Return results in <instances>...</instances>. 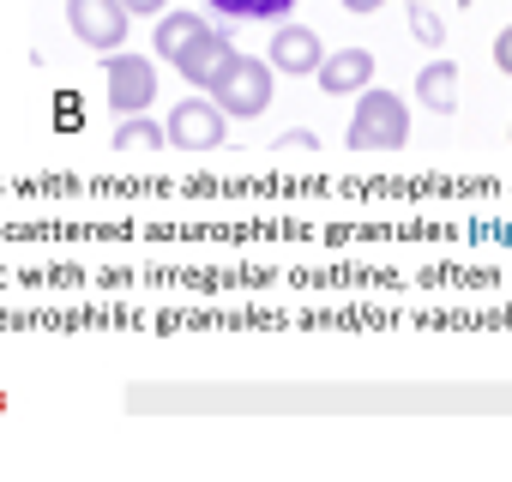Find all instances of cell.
I'll return each instance as SVG.
<instances>
[{
	"label": "cell",
	"instance_id": "obj_4",
	"mask_svg": "<svg viewBox=\"0 0 512 482\" xmlns=\"http://www.w3.org/2000/svg\"><path fill=\"white\" fill-rule=\"evenodd\" d=\"M103 79H109V109H115V115H139V109H151V97H157V67H151L145 55H115V49H109Z\"/></svg>",
	"mask_w": 512,
	"mask_h": 482
},
{
	"label": "cell",
	"instance_id": "obj_10",
	"mask_svg": "<svg viewBox=\"0 0 512 482\" xmlns=\"http://www.w3.org/2000/svg\"><path fill=\"white\" fill-rule=\"evenodd\" d=\"M115 145L121 151H157V145H169V133L139 109V115H121V127H115Z\"/></svg>",
	"mask_w": 512,
	"mask_h": 482
},
{
	"label": "cell",
	"instance_id": "obj_16",
	"mask_svg": "<svg viewBox=\"0 0 512 482\" xmlns=\"http://www.w3.org/2000/svg\"><path fill=\"white\" fill-rule=\"evenodd\" d=\"M121 7H127V13H139V19H145V13L157 19V13H169V0H121Z\"/></svg>",
	"mask_w": 512,
	"mask_h": 482
},
{
	"label": "cell",
	"instance_id": "obj_17",
	"mask_svg": "<svg viewBox=\"0 0 512 482\" xmlns=\"http://www.w3.org/2000/svg\"><path fill=\"white\" fill-rule=\"evenodd\" d=\"M344 7H350V13H380L386 0H344Z\"/></svg>",
	"mask_w": 512,
	"mask_h": 482
},
{
	"label": "cell",
	"instance_id": "obj_3",
	"mask_svg": "<svg viewBox=\"0 0 512 482\" xmlns=\"http://www.w3.org/2000/svg\"><path fill=\"white\" fill-rule=\"evenodd\" d=\"M163 133H169V145H175V151H217V145H223V133H229V115H223L211 97H187V103H175V109H169Z\"/></svg>",
	"mask_w": 512,
	"mask_h": 482
},
{
	"label": "cell",
	"instance_id": "obj_15",
	"mask_svg": "<svg viewBox=\"0 0 512 482\" xmlns=\"http://www.w3.org/2000/svg\"><path fill=\"white\" fill-rule=\"evenodd\" d=\"M494 67H500V73H512V25L494 37Z\"/></svg>",
	"mask_w": 512,
	"mask_h": 482
},
{
	"label": "cell",
	"instance_id": "obj_2",
	"mask_svg": "<svg viewBox=\"0 0 512 482\" xmlns=\"http://www.w3.org/2000/svg\"><path fill=\"white\" fill-rule=\"evenodd\" d=\"M272 79H278L272 61H253V55L235 49V61L211 79L205 97H211L229 121H253V115H266V109H272Z\"/></svg>",
	"mask_w": 512,
	"mask_h": 482
},
{
	"label": "cell",
	"instance_id": "obj_18",
	"mask_svg": "<svg viewBox=\"0 0 512 482\" xmlns=\"http://www.w3.org/2000/svg\"><path fill=\"white\" fill-rule=\"evenodd\" d=\"M458 7H476V0H458Z\"/></svg>",
	"mask_w": 512,
	"mask_h": 482
},
{
	"label": "cell",
	"instance_id": "obj_11",
	"mask_svg": "<svg viewBox=\"0 0 512 482\" xmlns=\"http://www.w3.org/2000/svg\"><path fill=\"white\" fill-rule=\"evenodd\" d=\"M290 7H296V0H211V13H223V19H260V25H278Z\"/></svg>",
	"mask_w": 512,
	"mask_h": 482
},
{
	"label": "cell",
	"instance_id": "obj_19",
	"mask_svg": "<svg viewBox=\"0 0 512 482\" xmlns=\"http://www.w3.org/2000/svg\"><path fill=\"white\" fill-rule=\"evenodd\" d=\"M404 7H410V0H404Z\"/></svg>",
	"mask_w": 512,
	"mask_h": 482
},
{
	"label": "cell",
	"instance_id": "obj_6",
	"mask_svg": "<svg viewBox=\"0 0 512 482\" xmlns=\"http://www.w3.org/2000/svg\"><path fill=\"white\" fill-rule=\"evenodd\" d=\"M229 61H235V43H229L223 31H211V25H199V31H193V37H187V43L175 49V61H169V67H175V73H181L187 85L211 91V79H217V73H223Z\"/></svg>",
	"mask_w": 512,
	"mask_h": 482
},
{
	"label": "cell",
	"instance_id": "obj_12",
	"mask_svg": "<svg viewBox=\"0 0 512 482\" xmlns=\"http://www.w3.org/2000/svg\"><path fill=\"white\" fill-rule=\"evenodd\" d=\"M199 25H205L199 13H157V55H163V61H175V49H181Z\"/></svg>",
	"mask_w": 512,
	"mask_h": 482
},
{
	"label": "cell",
	"instance_id": "obj_1",
	"mask_svg": "<svg viewBox=\"0 0 512 482\" xmlns=\"http://www.w3.org/2000/svg\"><path fill=\"white\" fill-rule=\"evenodd\" d=\"M344 139H350V151H398V145H410V109H404V97L362 85Z\"/></svg>",
	"mask_w": 512,
	"mask_h": 482
},
{
	"label": "cell",
	"instance_id": "obj_8",
	"mask_svg": "<svg viewBox=\"0 0 512 482\" xmlns=\"http://www.w3.org/2000/svg\"><path fill=\"white\" fill-rule=\"evenodd\" d=\"M314 79H320V91H326V97H356L362 85H374V55H368V49H338V55H320Z\"/></svg>",
	"mask_w": 512,
	"mask_h": 482
},
{
	"label": "cell",
	"instance_id": "obj_5",
	"mask_svg": "<svg viewBox=\"0 0 512 482\" xmlns=\"http://www.w3.org/2000/svg\"><path fill=\"white\" fill-rule=\"evenodd\" d=\"M67 25H73V37L85 49H121L133 13L121 7V0H67Z\"/></svg>",
	"mask_w": 512,
	"mask_h": 482
},
{
	"label": "cell",
	"instance_id": "obj_13",
	"mask_svg": "<svg viewBox=\"0 0 512 482\" xmlns=\"http://www.w3.org/2000/svg\"><path fill=\"white\" fill-rule=\"evenodd\" d=\"M410 31H416V43H428V49L446 43V25L428 13V0H410Z\"/></svg>",
	"mask_w": 512,
	"mask_h": 482
},
{
	"label": "cell",
	"instance_id": "obj_9",
	"mask_svg": "<svg viewBox=\"0 0 512 482\" xmlns=\"http://www.w3.org/2000/svg\"><path fill=\"white\" fill-rule=\"evenodd\" d=\"M416 97H422L434 115H452V109H458V67H452V61H428V67L416 73Z\"/></svg>",
	"mask_w": 512,
	"mask_h": 482
},
{
	"label": "cell",
	"instance_id": "obj_14",
	"mask_svg": "<svg viewBox=\"0 0 512 482\" xmlns=\"http://www.w3.org/2000/svg\"><path fill=\"white\" fill-rule=\"evenodd\" d=\"M278 145H284V151H320V139H314L308 127H290V133H284Z\"/></svg>",
	"mask_w": 512,
	"mask_h": 482
},
{
	"label": "cell",
	"instance_id": "obj_7",
	"mask_svg": "<svg viewBox=\"0 0 512 482\" xmlns=\"http://www.w3.org/2000/svg\"><path fill=\"white\" fill-rule=\"evenodd\" d=\"M320 37L308 31V25H284L278 19V31H272V73H284V79H308L314 67H320Z\"/></svg>",
	"mask_w": 512,
	"mask_h": 482
}]
</instances>
